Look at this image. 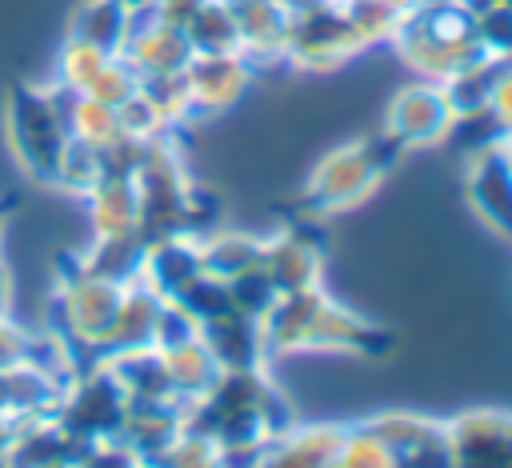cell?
Instances as JSON below:
<instances>
[{"label": "cell", "instance_id": "cell-8", "mask_svg": "<svg viewBox=\"0 0 512 468\" xmlns=\"http://www.w3.org/2000/svg\"><path fill=\"white\" fill-rule=\"evenodd\" d=\"M452 120H456V112H452L444 88L436 80H420V84H408L392 96L388 116H384V132L400 148H424V144L448 140Z\"/></svg>", "mask_w": 512, "mask_h": 468}, {"label": "cell", "instance_id": "cell-39", "mask_svg": "<svg viewBox=\"0 0 512 468\" xmlns=\"http://www.w3.org/2000/svg\"><path fill=\"white\" fill-rule=\"evenodd\" d=\"M196 336H200V324H196V320H192L176 300H164L160 320H156V332H152V348L168 352V348L188 344V340H196Z\"/></svg>", "mask_w": 512, "mask_h": 468}, {"label": "cell", "instance_id": "cell-49", "mask_svg": "<svg viewBox=\"0 0 512 468\" xmlns=\"http://www.w3.org/2000/svg\"><path fill=\"white\" fill-rule=\"evenodd\" d=\"M288 4H292V0H288Z\"/></svg>", "mask_w": 512, "mask_h": 468}, {"label": "cell", "instance_id": "cell-25", "mask_svg": "<svg viewBox=\"0 0 512 468\" xmlns=\"http://www.w3.org/2000/svg\"><path fill=\"white\" fill-rule=\"evenodd\" d=\"M140 264H144V240L140 232H128V236H96L92 252L80 256V268L100 276V280H112V284H128L140 276Z\"/></svg>", "mask_w": 512, "mask_h": 468}, {"label": "cell", "instance_id": "cell-4", "mask_svg": "<svg viewBox=\"0 0 512 468\" xmlns=\"http://www.w3.org/2000/svg\"><path fill=\"white\" fill-rule=\"evenodd\" d=\"M8 140L20 168L32 180H44V184L56 180L60 156L68 148V128L48 88L20 84L8 92Z\"/></svg>", "mask_w": 512, "mask_h": 468}, {"label": "cell", "instance_id": "cell-2", "mask_svg": "<svg viewBox=\"0 0 512 468\" xmlns=\"http://www.w3.org/2000/svg\"><path fill=\"white\" fill-rule=\"evenodd\" d=\"M392 48L408 68H416L424 80H436V84H444L472 60L488 56L476 36V12L464 0L408 8L392 32Z\"/></svg>", "mask_w": 512, "mask_h": 468}, {"label": "cell", "instance_id": "cell-19", "mask_svg": "<svg viewBox=\"0 0 512 468\" xmlns=\"http://www.w3.org/2000/svg\"><path fill=\"white\" fill-rule=\"evenodd\" d=\"M160 308H164V296L156 288H148L140 276L128 280L124 292H120V308H116V320H112V332H108V344H104L100 360L104 356H116V352H128V348L152 344Z\"/></svg>", "mask_w": 512, "mask_h": 468}, {"label": "cell", "instance_id": "cell-34", "mask_svg": "<svg viewBox=\"0 0 512 468\" xmlns=\"http://www.w3.org/2000/svg\"><path fill=\"white\" fill-rule=\"evenodd\" d=\"M108 56H112V52H104V48H96V44H84V40L68 36L64 48H60V60H56V80L68 84V88H76V92H84L88 80L100 72V64H104Z\"/></svg>", "mask_w": 512, "mask_h": 468}, {"label": "cell", "instance_id": "cell-11", "mask_svg": "<svg viewBox=\"0 0 512 468\" xmlns=\"http://www.w3.org/2000/svg\"><path fill=\"white\" fill-rule=\"evenodd\" d=\"M120 56H124V60L136 68V76L144 80V76L180 72V68L192 60V44H188V36H184L180 28L156 20L152 8H136Z\"/></svg>", "mask_w": 512, "mask_h": 468}, {"label": "cell", "instance_id": "cell-45", "mask_svg": "<svg viewBox=\"0 0 512 468\" xmlns=\"http://www.w3.org/2000/svg\"><path fill=\"white\" fill-rule=\"evenodd\" d=\"M388 4H396V8H400V12H408V8H416V4H420V0H388Z\"/></svg>", "mask_w": 512, "mask_h": 468}, {"label": "cell", "instance_id": "cell-15", "mask_svg": "<svg viewBox=\"0 0 512 468\" xmlns=\"http://www.w3.org/2000/svg\"><path fill=\"white\" fill-rule=\"evenodd\" d=\"M204 276V260H200V236L192 232H172L160 240L144 244V264H140V280L148 288H156L164 300H176L192 280Z\"/></svg>", "mask_w": 512, "mask_h": 468}, {"label": "cell", "instance_id": "cell-32", "mask_svg": "<svg viewBox=\"0 0 512 468\" xmlns=\"http://www.w3.org/2000/svg\"><path fill=\"white\" fill-rule=\"evenodd\" d=\"M324 468H392V456L364 424H356V428H344V436Z\"/></svg>", "mask_w": 512, "mask_h": 468}, {"label": "cell", "instance_id": "cell-22", "mask_svg": "<svg viewBox=\"0 0 512 468\" xmlns=\"http://www.w3.org/2000/svg\"><path fill=\"white\" fill-rule=\"evenodd\" d=\"M200 260H204L208 276L228 284V280L260 268L264 240L252 232H212V236H200Z\"/></svg>", "mask_w": 512, "mask_h": 468}, {"label": "cell", "instance_id": "cell-40", "mask_svg": "<svg viewBox=\"0 0 512 468\" xmlns=\"http://www.w3.org/2000/svg\"><path fill=\"white\" fill-rule=\"evenodd\" d=\"M488 112L508 136L512 132V60H500V72H496L492 92H488Z\"/></svg>", "mask_w": 512, "mask_h": 468}, {"label": "cell", "instance_id": "cell-36", "mask_svg": "<svg viewBox=\"0 0 512 468\" xmlns=\"http://www.w3.org/2000/svg\"><path fill=\"white\" fill-rule=\"evenodd\" d=\"M476 36L488 56L512 60V4L492 0V4L476 8Z\"/></svg>", "mask_w": 512, "mask_h": 468}, {"label": "cell", "instance_id": "cell-3", "mask_svg": "<svg viewBox=\"0 0 512 468\" xmlns=\"http://www.w3.org/2000/svg\"><path fill=\"white\" fill-rule=\"evenodd\" d=\"M400 144L380 132L372 140H352L340 144L336 152H328L316 172L308 176L304 188V204L312 212H344L356 208L360 200H368V192H376V184L392 172V164L400 160Z\"/></svg>", "mask_w": 512, "mask_h": 468}, {"label": "cell", "instance_id": "cell-18", "mask_svg": "<svg viewBox=\"0 0 512 468\" xmlns=\"http://www.w3.org/2000/svg\"><path fill=\"white\" fill-rule=\"evenodd\" d=\"M344 428L312 424V428H288L280 436H268L252 468H324L340 444Z\"/></svg>", "mask_w": 512, "mask_h": 468}, {"label": "cell", "instance_id": "cell-13", "mask_svg": "<svg viewBox=\"0 0 512 468\" xmlns=\"http://www.w3.org/2000/svg\"><path fill=\"white\" fill-rule=\"evenodd\" d=\"M452 468H512V416L468 412L448 424Z\"/></svg>", "mask_w": 512, "mask_h": 468}, {"label": "cell", "instance_id": "cell-43", "mask_svg": "<svg viewBox=\"0 0 512 468\" xmlns=\"http://www.w3.org/2000/svg\"><path fill=\"white\" fill-rule=\"evenodd\" d=\"M16 432H20V424H16V420H8V416H0V460L8 456V448H12Z\"/></svg>", "mask_w": 512, "mask_h": 468}, {"label": "cell", "instance_id": "cell-10", "mask_svg": "<svg viewBox=\"0 0 512 468\" xmlns=\"http://www.w3.org/2000/svg\"><path fill=\"white\" fill-rule=\"evenodd\" d=\"M464 192H468V204L476 208V216L512 240V156L500 144L468 156V176H464Z\"/></svg>", "mask_w": 512, "mask_h": 468}, {"label": "cell", "instance_id": "cell-24", "mask_svg": "<svg viewBox=\"0 0 512 468\" xmlns=\"http://www.w3.org/2000/svg\"><path fill=\"white\" fill-rule=\"evenodd\" d=\"M164 364H168L172 392H176V400H184V404L200 400V396L216 384V376L224 372V368L212 360V352L200 344V336H196V340H188V344L168 348V352H164Z\"/></svg>", "mask_w": 512, "mask_h": 468}, {"label": "cell", "instance_id": "cell-23", "mask_svg": "<svg viewBox=\"0 0 512 468\" xmlns=\"http://www.w3.org/2000/svg\"><path fill=\"white\" fill-rule=\"evenodd\" d=\"M132 12L124 0H84L72 16V32L76 40L84 44H96L104 52H120L124 40H128V28H132Z\"/></svg>", "mask_w": 512, "mask_h": 468}, {"label": "cell", "instance_id": "cell-29", "mask_svg": "<svg viewBox=\"0 0 512 468\" xmlns=\"http://www.w3.org/2000/svg\"><path fill=\"white\" fill-rule=\"evenodd\" d=\"M144 464H152V468H220V448L208 436H200L192 428H180L176 440Z\"/></svg>", "mask_w": 512, "mask_h": 468}, {"label": "cell", "instance_id": "cell-41", "mask_svg": "<svg viewBox=\"0 0 512 468\" xmlns=\"http://www.w3.org/2000/svg\"><path fill=\"white\" fill-rule=\"evenodd\" d=\"M200 4L204 0H152L148 8H152V16L156 20H164V24H172V28H188V20L200 12Z\"/></svg>", "mask_w": 512, "mask_h": 468}, {"label": "cell", "instance_id": "cell-1", "mask_svg": "<svg viewBox=\"0 0 512 468\" xmlns=\"http://www.w3.org/2000/svg\"><path fill=\"white\" fill-rule=\"evenodd\" d=\"M264 352L284 356V352H352V356H376L388 352L392 336L344 304L328 300L320 288L304 292H284L260 320Z\"/></svg>", "mask_w": 512, "mask_h": 468}, {"label": "cell", "instance_id": "cell-17", "mask_svg": "<svg viewBox=\"0 0 512 468\" xmlns=\"http://www.w3.org/2000/svg\"><path fill=\"white\" fill-rule=\"evenodd\" d=\"M200 344L212 352V360L228 372V368H260L268 360L264 352V336H260V320L244 316V312H224L200 324Z\"/></svg>", "mask_w": 512, "mask_h": 468}, {"label": "cell", "instance_id": "cell-38", "mask_svg": "<svg viewBox=\"0 0 512 468\" xmlns=\"http://www.w3.org/2000/svg\"><path fill=\"white\" fill-rule=\"evenodd\" d=\"M116 116H120V132H128V136H136V140H152V136H164V132H168L164 116L148 104L144 92L128 96V100L116 108Z\"/></svg>", "mask_w": 512, "mask_h": 468}, {"label": "cell", "instance_id": "cell-21", "mask_svg": "<svg viewBox=\"0 0 512 468\" xmlns=\"http://www.w3.org/2000/svg\"><path fill=\"white\" fill-rule=\"evenodd\" d=\"M84 200H88V220H92L96 236H128V232H136L140 204H136L132 176H100L84 192Z\"/></svg>", "mask_w": 512, "mask_h": 468}, {"label": "cell", "instance_id": "cell-12", "mask_svg": "<svg viewBox=\"0 0 512 468\" xmlns=\"http://www.w3.org/2000/svg\"><path fill=\"white\" fill-rule=\"evenodd\" d=\"M184 80L196 116H208V112H224L244 96L252 80V64L244 60V52H192V60L184 64Z\"/></svg>", "mask_w": 512, "mask_h": 468}, {"label": "cell", "instance_id": "cell-28", "mask_svg": "<svg viewBox=\"0 0 512 468\" xmlns=\"http://www.w3.org/2000/svg\"><path fill=\"white\" fill-rule=\"evenodd\" d=\"M140 92H144L148 104L164 116L168 128H176V124H184L188 116H196L192 92H188V80H184V68H180V72H164V76H144V80H140Z\"/></svg>", "mask_w": 512, "mask_h": 468}, {"label": "cell", "instance_id": "cell-27", "mask_svg": "<svg viewBox=\"0 0 512 468\" xmlns=\"http://www.w3.org/2000/svg\"><path fill=\"white\" fill-rule=\"evenodd\" d=\"M184 36H188L192 52H240V36H236L228 0H204L200 12L188 20Z\"/></svg>", "mask_w": 512, "mask_h": 468}, {"label": "cell", "instance_id": "cell-33", "mask_svg": "<svg viewBox=\"0 0 512 468\" xmlns=\"http://www.w3.org/2000/svg\"><path fill=\"white\" fill-rule=\"evenodd\" d=\"M96 180H100V148H92V144L68 136V148H64V156H60V168H56V180H52V184H60L64 192L84 196Z\"/></svg>", "mask_w": 512, "mask_h": 468}, {"label": "cell", "instance_id": "cell-5", "mask_svg": "<svg viewBox=\"0 0 512 468\" xmlns=\"http://www.w3.org/2000/svg\"><path fill=\"white\" fill-rule=\"evenodd\" d=\"M128 392L120 388V380L96 364L88 372H80L76 380H68L52 420L80 444H96V440H120L124 424H128Z\"/></svg>", "mask_w": 512, "mask_h": 468}, {"label": "cell", "instance_id": "cell-48", "mask_svg": "<svg viewBox=\"0 0 512 468\" xmlns=\"http://www.w3.org/2000/svg\"><path fill=\"white\" fill-rule=\"evenodd\" d=\"M136 468H152V464H144V460H140V464H136Z\"/></svg>", "mask_w": 512, "mask_h": 468}, {"label": "cell", "instance_id": "cell-35", "mask_svg": "<svg viewBox=\"0 0 512 468\" xmlns=\"http://www.w3.org/2000/svg\"><path fill=\"white\" fill-rule=\"evenodd\" d=\"M176 304L196 320V324H204V320H212V316H224V312H232V296H228V284L224 280H216V276H200V280H192L180 296H176Z\"/></svg>", "mask_w": 512, "mask_h": 468}, {"label": "cell", "instance_id": "cell-47", "mask_svg": "<svg viewBox=\"0 0 512 468\" xmlns=\"http://www.w3.org/2000/svg\"><path fill=\"white\" fill-rule=\"evenodd\" d=\"M420 4H460V0H420Z\"/></svg>", "mask_w": 512, "mask_h": 468}, {"label": "cell", "instance_id": "cell-30", "mask_svg": "<svg viewBox=\"0 0 512 468\" xmlns=\"http://www.w3.org/2000/svg\"><path fill=\"white\" fill-rule=\"evenodd\" d=\"M344 12H348V20H352V28H356V36L364 40V44H376V40H392V32H396V24H400V8L396 4H388V0H336Z\"/></svg>", "mask_w": 512, "mask_h": 468}, {"label": "cell", "instance_id": "cell-9", "mask_svg": "<svg viewBox=\"0 0 512 468\" xmlns=\"http://www.w3.org/2000/svg\"><path fill=\"white\" fill-rule=\"evenodd\" d=\"M264 276L272 280V288L284 292H304V288H320L324 276V240L304 228L292 224L276 236L264 240V260H260Z\"/></svg>", "mask_w": 512, "mask_h": 468}, {"label": "cell", "instance_id": "cell-14", "mask_svg": "<svg viewBox=\"0 0 512 468\" xmlns=\"http://www.w3.org/2000/svg\"><path fill=\"white\" fill-rule=\"evenodd\" d=\"M228 8L236 20L240 52L252 68L284 60L288 28H292V4L288 0H228Z\"/></svg>", "mask_w": 512, "mask_h": 468}, {"label": "cell", "instance_id": "cell-31", "mask_svg": "<svg viewBox=\"0 0 512 468\" xmlns=\"http://www.w3.org/2000/svg\"><path fill=\"white\" fill-rule=\"evenodd\" d=\"M140 92V76H136V68L120 56V52H112L104 64H100V72L88 80V88H84V96H92V100H104V104H112V108H120L128 96H136Z\"/></svg>", "mask_w": 512, "mask_h": 468}, {"label": "cell", "instance_id": "cell-44", "mask_svg": "<svg viewBox=\"0 0 512 468\" xmlns=\"http://www.w3.org/2000/svg\"><path fill=\"white\" fill-rule=\"evenodd\" d=\"M8 300H12V276L0 264V320H8Z\"/></svg>", "mask_w": 512, "mask_h": 468}, {"label": "cell", "instance_id": "cell-46", "mask_svg": "<svg viewBox=\"0 0 512 468\" xmlns=\"http://www.w3.org/2000/svg\"><path fill=\"white\" fill-rule=\"evenodd\" d=\"M124 4H128V8H148L152 0H124Z\"/></svg>", "mask_w": 512, "mask_h": 468}, {"label": "cell", "instance_id": "cell-16", "mask_svg": "<svg viewBox=\"0 0 512 468\" xmlns=\"http://www.w3.org/2000/svg\"><path fill=\"white\" fill-rule=\"evenodd\" d=\"M68 384H60L52 372L36 368L32 360H16L0 368V416L24 424V420H48L60 404Z\"/></svg>", "mask_w": 512, "mask_h": 468}, {"label": "cell", "instance_id": "cell-20", "mask_svg": "<svg viewBox=\"0 0 512 468\" xmlns=\"http://www.w3.org/2000/svg\"><path fill=\"white\" fill-rule=\"evenodd\" d=\"M100 364L120 380V388L128 392V400H176L172 380H168L164 352L152 348V344L116 352V356H104Z\"/></svg>", "mask_w": 512, "mask_h": 468}, {"label": "cell", "instance_id": "cell-37", "mask_svg": "<svg viewBox=\"0 0 512 468\" xmlns=\"http://www.w3.org/2000/svg\"><path fill=\"white\" fill-rule=\"evenodd\" d=\"M228 296H232V308L236 312H244L252 320H264V312L276 304L280 292L272 288V280L264 276V268H256V272H244V276L228 280Z\"/></svg>", "mask_w": 512, "mask_h": 468}, {"label": "cell", "instance_id": "cell-7", "mask_svg": "<svg viewBox=\"0 0 512 468\" xmlns=\"http://www.w3.org/2000/svg\"><path fill=\"white\" fill-rule=\"evenodd\" d=\"M364 428L384 444L392 468H452V436L448 424L412 416V412H384L364 420Z\"/></svg>", "mask_w": 512, "mask_h": 468}, {"label": "cell", "instance_id": "cell-42", "mask_svg": "<svg viewBox=\"0 0 512 468\" xmlns=\"http://www.w3.org/2000/svg\"><path fill=\"white\" fill-rule=\"evenodd\" d=\"M24 352H28V332H20L8 320H0V368L24 360Z\"/></svg>", "mask_w": 512, "mask_h": 468}, {"label": "cell", "instance_id": "cell-6", "mask_svg": "<svg viewBox=\"0 0 512 468\" xmlns=\"http://www.w3.org/2000/svg\"><path fill=\"white\" fill-rule=\"evenodd\" d=\"M360 48H364V40L356 36L348 12L336 0L292 8V28H288L284 60H292L300 68H336L348 56H356Z\"/></svg>", "mask_w": 512, "mask_h": 468}, {"label": "cell", "instance_id": "cell-26", "mask_svg": "<svg viewBox=\"0 0 512 468\" xmlns=\"http://www.w3.org/2000/svg\"><path fill=\"white\" fill-rule=\"evenodd\" d=\"M496 72H500V56H480V60H472L468 68H460L456 76H448L440 88H444L452 112H456V116L488 112V92H492Z\"/></svg>", "mask_w": 512, "mask_h": 468}]
</instances>
